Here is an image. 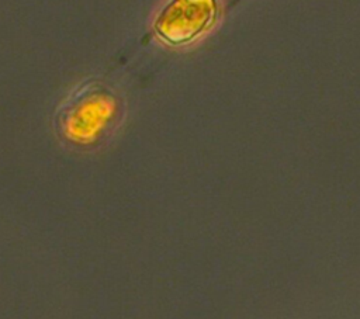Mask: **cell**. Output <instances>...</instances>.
<instances>
[{"instance_id": "1", "label": "cell", "mask_w": 360, "mask_h": 319, "mask_svg": "<svg viewBox=\"0 0 360 319\" xmlns=\"http://www.w3.org/2000/svg\"><path fill=\"white\" fill-rule=\"evenodd\" d=\"M217 11L214 0H176L158 15L155 30L169 44H187L214 24Z\"/></svg>"}, {"instance_id": "2", "label": "cell", "mask_w": 360, "mask_h": 319, "mask_svg": "<svg viewBox=\"0 0 360 319\" xmlns=\"http://www.w3.org/2000/svg\"><path fill=\"white\" fill-rule=\"evenodd\" d=\"M100 97V94L93 93L90 97H84L72 107L65 119V131L72 139H91L111 115V98Z\"/></svg>"}]
</instances>
